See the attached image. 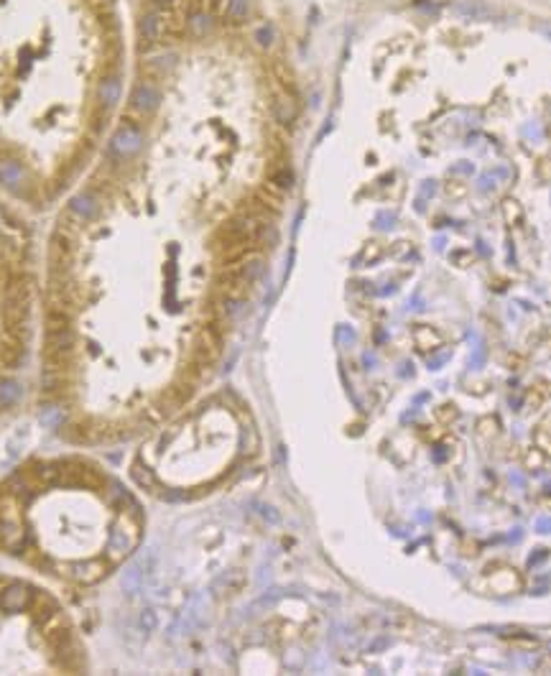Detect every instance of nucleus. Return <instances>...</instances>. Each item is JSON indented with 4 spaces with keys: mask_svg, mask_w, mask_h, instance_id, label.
I'll list each match as a JSON object with an SVG mask.
<instances>
[{
    "mask_svg": "<svg viewBox=\"0 0 551 676\" xmlns=\"http://www.w3.org/2000/svg\"><path fill=\"white\" fill-rule=\"evenodd\" d=\"M21 401V386L13 378H0V409H10Z\"/></svg>",
    "mask_w": 551,
    "mask_h": 676,
    "instance_id": "16",
    "label": "nucleus"
},
{
    "mask_svg": "<svg viewBox=\"0 0 551 676\" xmlns=\"http://www.w3.org/2000/svg\"><path fill=\"white\" fill-rule=\"evenodd\" d=\"M95 100H97V107H100V110H110V107H115L120 100V77H105L103 82L97 84Z\"/></svg>",
    "mask_w": 551,
    "mask_h": 676,
    "instance_id": "12",
    "label": "nucleus"
},
{
    "mask_svg": "<svg viewBox=\"0 0 551 676\" xmlns=\"http://www.w3.org/2000/svg\"><path fill=\"white\" fill-rule=\"evenodd\" d=\"M269 184L273 189H278V192H289L291 186H294V174H291V169L286 164H278L269 174Z\"/></svg>",
    "mask_w": 551,
    "mask_h": 676,
    "instance_id": "17",
    "label": "nucleus"
},
{
    "mask_svg": "<svg viewBox=\"0 0 551 676\" xmlns=\"http://www.w3.org/2000/svg\"><path fill=\"white\" fill-rule=\"evenodd\" d=\"M250 13V0H227L225 18L230 23H243Z\"/></svg>",
    "mask_w": 551,
    "mask_h": 676,
    "instance_id": "18",
    "label": "nucleus"
},
{
    "mask_svg": "<svg viewBox=\"0 0 551 676\" xmlns=\"http://www.w3.org/2000/svg\"><path fill=\"white\" fill-rule=\"evenodd\" d=\"M69 215H75L77 220L82 223H90L100 215V200H97L95 192H80L72 197L69 202Z\"/></svg>",
    "mask_w": 551,
    "mask_h": 676,
    "instance_id": "7",
    "label": "nucleus"
},
{
    "mask_svg": "<svg viewBox=\"0 0 551 676\" xmlns=\"http://www.w3.org/2000/svg\"><path fill=\"white\" fill-rule=\"evenodd\" d=\"M133 543H135V534H130V531H126V528L120 526V528H115L110 534V541H107V562L110 564H115V557H118V562L123 557H126L128 551L133 549Z\"/></svg>",
    "mask_w": 551,
    "mask_h": 676,
    "instance_id": "10",
    "label": "nucleus"
},
{
    "mask_svg": "<svg viewBox=\"0 0 551 676\" xmlns=\"http://www.w3.org/2000/svg\"><path fill=\"white\" fill-rule=\"evenodd\" d=\"M110 569L112 564L107 559H90V562H77V564H72L69 577L75 582H80V585H92V582L103 580Z\"/></svg>",
    "mask_w": 551,
    "mask_h": 676,
    "instance_id": "5",
    "label": "nucleus"
},
{
    "mask_svg": "<svg viewBox=\"0 0 551 676\" xmlns=\"http://www.w3.org/2000/svg\"><path fill=\"white\" fill-rule=\"evenodd\" d=\"M0 184L15 194H23L26 186H29L26 169L18 161H13V158H0Z\"/></svg>",
    "mask_w": 551,
    "mask_h": 676,
    "instance_id": "6",
    "label": "nucleus"
},
{
    "mask_svg": "<svg viewBox=\"0 0 551 676\" xmlns=\"http://www.w3.org/2000/svg\"><path fill=\"white\" fill-rule=\"evenodd\" d=\"M273 115L281 126H291L299 115V105L294 103V97L289 95H278L273 100Z\"/></svg>",
    "mask_w": 551,
    "mask_h": 676,
    "instance_id": "14",
    "label": "nucleus"
},
{
    "mask_svg": "<svg viewBox=\"0 0 551 676\" xmlns=\"http://www.w3.org/2000/svg\"><path fill=\"white\" fill-rule=\"evenodd\" d=\"M452 13L460 15L462 21H490L495 18V8L485 0H462L452 8Z\"/></svg>",
    "mask_w": 551,
    "mask_h": 676,
    "instance_id": "8",
    "label": "nucleus"
},
{
    "mask_svg": "<svg viewBox=\"0 0 551 676\" xmlns=\"http://www.w3.org/2000/svg\"><path fill=\"white\" fill-rule=\"evenodd\" d=\"M186 29L194 38H204L212 31V18H209L204 10H197V13L186 15Z\"/></svg>",
    "mask_w": 551,
    "mask_h": 676,
    "instance_id": "15",
    "label": "nucleus"
},
{
    "mask_svg": "<svg viewBox=\"0 0 551 676\" xmlns=\"http://www.w3.org/2000/svg\"><path fill=\"white\" fill-rule=\"evenodd\" d=\"M161 31H164V21L158 13H146L138 21V36H141L143 44H156L161 38Z\"/></svg>",
    "mask_w": 551,
    "mask_h": 676,
    "instance_id": "13",
    "label": "nucleus"
},
{
    "mask_svg": "<svg viewBox=\"0 0 551 676\" xmlns=\"http://www.w3.org/2000/svg\"><path fill=\"white\" fill-rule=\"evenodd\" d=\"M26 549V526L21 518V503L13 493H0V551L23 554Z\"/></svg>",
    "mask_w": 551,
    "mask_h": 676,
    "instance_id": "1",
    "label": "nucleus"
},
{
    "mask_svg": "<svg viewBox=\"0 0 551 676\" xmlns=\"http://www.w3.org/2000/svg\"><path fill=\"white\" fill-rule=\"evenodd\" d=\"M158 3H174V0H158Z\"/></svg>",
    "mask_w": 551,
    "mask_h": 676,
    "instance_id": "20",
    "label": "nucleus"
},
{
    "mask_svg": "<svg viewBox=\"0 0 551 676\" xmlns=\"http://www.w3.org/2000/svg\"><path fill=\"white\" fill-rule=\"evenodd\" d=\"M158 100H161V92H158L156 84L149 82V80L138 82L133 87V92H130V107H133L135 112H143V115H151V112L156 110Z\"/></svg>",
    "mask_w": 551,
    "mask_h": 676,
    "instance_id": "4",
    "label": "nucleus"
},
{
    "mask_svg": "<svg viewBox=\"0 0 551 676\" xmlns=\"http://www.w3.org/2000/svg\"><path fill=\"white\" fill-rule=\"evenodd\" d=\"M141 149H143V133L135 126H130V123H123V126L112 133V141H110L112 156L133 158Z\"/></svg>",
    "mask_w": 551,
    "mask_h": 676,
    "instance_id": "2",
    "label": "nucleus"
},
{
    "mask_svg": "<svg viewBox=\"0 0 551 676\" xmlns=\"http://www.w3.org/2000/svg\"><path fill=\"white\" fill-rule=\"evenodd\" d=\"M31 589L26 585H10L0 592V608L8 610V613H15V610H26L31 602Z\"/></svg>",
    "mask_w": 551,
    "mask_h": 676,
    "instance_id": "11",
    "label": "nucleus"
},
{
    "mask_svg": "<svg viewBox=\"0 0 551 676\" xmlns=\"http://www.w3.org/2000/svg\"><path fill=\"white\" fill-rule=\"evenodd\" d=\"M255 41L261 46H271L273 44V31L269 29V26H263V29L255 31Z\"/></svg>",
    "mask_w": 551,
    "mask_h": 676,
    "instance_id": "19",
    "label": "nucleus"
},
{
    "mask_svg": "<svg viewBox=\"0 0 551 676\" xmlns=\"http://www.w3.org/2000/svg\"><path fill=\"white\" fill-rule=\"evenodd\" d=\"M29 610H31V615H33V620H36V625H44L46 620H52V617L59 613V605H56V600H54L52 594L33 592L31 594Z\"/></svg>",
    "mask_w": 551,
    "mask_h": 676,
    "instance_id": "9",
    "label": "nucleus"
},
{
    "mask_svg": "<svg viewBox=\"0 0 551 676\" xmlns=\"http://www.w3.org/2000/svg\"><path fill=\"white\" fill-rule=\"evenodd\" d=\"M26 342H29V337L18 335L13 329H0V365L3 368H18L26 357Z\"/></svg>",
    "mask_w": 551,
    "mask_h": 676,
    "instance_id": "3",
    "label": "nucleus"
}]
</instances>
